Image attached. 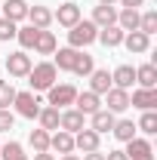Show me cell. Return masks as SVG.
<instances>
[{
	"instance_id": "cell-23",
	"label": "cell",
	"mask_w": 157,
	"mask_h": 160,
	"mask_svg": "<svg viewBox=\"0 0 157 160\" xmlns=\"http://www.w3.org/2000/svg\"><path fill=\"white\" fill-rule=\"evenodd\" d=\"M74 102H77V111H80V114H96L99 105H102L96 92H77V99H74Z\"/></svg>"
},
{
	"instance_id": "cell-6",
	"label": "cell",
	"mask_w": 157,
	"mask_h": 160,
	"mask_svg": "<svg viewBox=\"0 0 157 160\" xmlns=\"http://www.w3.org/2000/svg\"><path fill=\"white\" fill-rule=\"evenodd\" d=\"M123 154H126V160H154V148L145 139H129Z\"/></svg>"
},
{
	"instance_id": "cell-30",
	"label": "cell",
	"mask_w": 157,
	"mask_h": 160,
	"mask_svg": "<svg viewBox=\"0 0 157 160\" xmlns=\"http://www.w3.org/2000/svg\"><path fill=\"white\" fill-rule=\"evenodd\" d=\"M139 31H142V34H148V37L157 31V12H154V9H148L145 16H139Z\"/></svg>"
},
{
	"instance_id": "cell-22",
	"label": "cell",
	"mask_w": 157,
	"mask_h": 160,
	"mask_svg": "<svg viewBox=\"0 0 157 160\" xmlns=\"http://www.w3.org/2000/svg\"><path fill=\"white\" fill-rule=\"evenodd\" d=\"M136 83L142 86V89H154V86H157V68H154V65H142V68H136Z\"/></svg>"
},
{
	"instance_id": "cell-31",
	"label": "cell",
	"mask_w": 157,
	"mask_h": 160,
	"mask_svg": "<svg viewBox=\"0 0 157 160\" xmlns=\"http://www.w3.org/2000/svg\"><path fill=\"white\" fill-rule=\"evenodd\" d=\"M37 34H40V28H34V25H28V28H19V31H16V37H19V43L25 46V49H31V46H34Z\"/></svg>"
},
{
	"instance_id": "cell-26",
	"label": "cell",
	"mask_w": 157,
	"mask_h": 160,
	"mask_svg": "<svg viewBox=\"0 0 157 160\" xmlns=\"http://www.w3.org/2000/svg\"><path fill=\"white\" fill-rule=\"evenodd\" d=\"M117 28H123V31H139V9H120L117 12Z\"/></svg>"
},
{
	"instance_id": "cell-28",
	"label": "cell",
	"mask_w": 157,
	"mask_h": 160,
	"mask_svg": "<svg viewBox=\"0 0 157 160\" xmlns=\"http://www.w3.org/2000/svg\"><path fill=\"white\" fill-rule=\"evenodd\" d=\"M28 142H31L34 154H40V151H49V132H46V129H31Z\"/></svg>"
},
{
	"instance_id": "cell-27",
	"label": "cell",
	"mask_w": 157,
	"mask_h": 160,
	"mask_svg": "<svg viewBox=\"0 0 157 160\" xmlns=\"http://www.w3.org/2000/svg\"><path fill=\"white\" fill-rule=\"evenodd\" d=\"M111 132H114L120 142H129V139H136V123H133V120H114V129H111Z\"/></svg>"
},
{
	"instance_id": "cell-1",
	"label": "cell",
	"mask_w": 157,
	"mask_h": 160,
	"mask_svg": "<svg viewBox=\"0 0 157 160\" xmlns=\"http://www.w3.org/2000/svg\"><path fill=\"white\" fill-rule=\"evenodd\" d=\"M56 77H59V71H56L53 62H40L28 71V83H31L34 92H46L49 86H56Z\"/></svg>"
},
{
	"instance_id": "cell-17",
	"label": "cell",
	"mask_w": 157,
	"mask_h": 160,
	"mask_svg": "<svg viewBox=\"0 0 157 160\" xmlns=\"http://www.w3.org/2000/svg\"><path fill=\"white\" fill-rule=\"evenodd\" d=\"M28 19H31V25H34V28L46 31V28L53 25V12H49L46 6H28Z\"/></svg>"
},
{
	"instance_id": "cell-25",
	"label": "cell",
	"mask_w": 157,
	"mask_h": 160,
	"mask_svg": "<svg viewBox=\"0 0 157 160\" xmlns=\"http://www.w3.org/2000/svg\"><path fill=\"white\" fill-rule=\"evenodd\" d=\"M37 120H40V129H59V108H40V114H37Z\"/></svg>"
},
{
	"instance_id": "cell-39",
	"label": "cell",
	"mask_w": 157,
	"mask_h": 160,
	"mask_svg": "<svg viewBox=\"0 0 157 160\" xmlns=\"http://www.w3.org/2000/svg\"><path fill=\"white\" fill-rule=\"evenodd\" d=\"M83 160H105V154H102V151H89Z\"/></svg>"
},
{
	"instance_id": "cell-13",
	"label": "cell",
	"mask_w": 157,
	"mask_h": 160,
	"mask_svg": "<svg viewBox=\"0 0 157 160\" xmlns=\"http://www.w3.org/2000/svg\"><path fill=\"white\" fill-rule=\"evenodd\" d=\"M74 148H80L83 154H89V151H99V132H93V129H80V132H74Z\"/></svg>"
},
{
	"instance_id": "cell-5",
	"label": "cell",
	"mask_w": 157,
	"mask_h": 160,
	"mask_svg": "<svg viewBox=\"0 0 157 160\" xmlns=\"http://www.w3.org/2000/svg\"><path fill=\"white\" fill-rule=\"evenodd\" d=\"M34 65H31V56L22 49V52H13L9 59H6V71H9V77H28V71H31Z\"/></svg>"
},
{
	"instance_id": "cell-12",
	"label": "cell",
	"mask_w": 157,
	"mask_h": 160,
	"mask_svg": "<svg viewBox=\"0 0 157 160\" xmlns=\"http://www.w3.org/2000/svg\"><path fill=\"white\" fill-rule=\"evenodd\" d=\"M123 46H126L129 52H148L151 37H148V34H142V31H126V34H123Z\"/></svg>"
},
{
	"instance_id": "cell-40",
	"label": "cell",
	"mask_w": 157,
	"mask_h": 160,
	"mask_svg": "<svg viewBox=\"0 0 157 160\" xmlns=\"http://www.w3.org/2000/svg\"><path fill=\"white\" fill-rule=\"evenodd\" d=\"M34 160H56V157H53L49 151H40V154H34Z\"/></svg>"
},
{
	"instance_id": "cell-32",
	"label": "cell",
	"mask_w": 157,
	"mask_h": 160,
	"mask_svg": "<svg viewBox=\"0 0 157 160\" xmlns=\"http://www.w3.org/2000/svg\"><path fill=\"white\" fill-rule=\"evenodd\" d=\"M136 129H142L145 136H154V132H157V114H154V111H145L142 120L136 123Z\"/></svg>"
},
{
	"instance_id": "cell-37",
	"label": "cell",
	"mask_w": 157,
	"mask_h": 160,
	"mask_svg": "<svg viewBox=\"0 0 157 160\" xmlns=\"http://www.w3.org/2000/svg\"><path fill=\"white\" fill-rule=\"evenodd\" d=\"M105 160H126V154H123V151H108Z\"/></svg>"
},
{
	"instance_id": "cell-11",
	"label": "cell",
	"mask_w": 157,
	"mask_h": 160,
	"mask_svg": "<svg viewBox=\"0 0 157 160\" xmlns=\"http://www.w3.org/2000/svg\"><path fill=\"white\" fill-rule=\"evenodd\" d=\"M129 105L133 108H142V111H154L157 108V89H136L129 96Z\"/></svg>"
},
{
	"instance_id": "cell-14",
	"label": "cell",
	"mask_w": 157,
	"mask_h": 160,
	"mask_svg": "<svg viewBox=\"0 0 157 160\" xmlns=\"http://www.w3.org/2000/svg\"><path fill=\"white\" fill-rule=\"evenodd\" d=\"M93 25H96V28L117 25V9H114V6H105V3H99L96 9H93Z\"/></svg>"
},
{
	"instance_id": "cell-41",
	"label": "cell",
	"mask_w": 157,
	"mask_h": 160,
	"mask_svg": "<svg viewBox=\"0 0 157 160\" xmlns=\"http://www.w3.org/2000/svg\"><path fill=\"white\" fill-rule=\"evenodd\" d=\"M62 160H80V157H74V154H62Z\"/></svg>"
},
{
	"instance_id": "cell-4",
	"label": "cell",
	"mask_w": 157,
	"mask_h": 160,
	"mask_svg": "<svg viewBox=\"0 0 157 160\" xmlns=\"http://www.w3.org/2000/svg\"><path fill=\"white\" fill-rule=\"evenodd\" d=\"M46 92H49V105H53V108H62V105H74V99H77V86H71V83L49 86Z\"/></svg>"
},
{
	"instance_id": "cell-35",
	"label": "cell",
	"mask_w": 157,
	"mask_h": 160,
	"mask_svg": "<svg viewBox=\"0 0 157 160\" xmlns=\"http://www.w3.org/2000/svg\"><path fill=\"white\" fill-rule=\"evenodd\" d=\"M16 22H9V19H0V40H13L16 37Z\"/></svg>"
},
{
	"instance_id": "cell-9",
	"label": "cell",
	"mask_w": 157,
	"mask_h": 160,
	"mask_svg": "<svg viewBox=\"0 0 157 160\" xmlns=\"http://www.w3.org/2000/svg\"><path fill=\"white\" fill-rule=\"evenodd\" d=\"M56 56V71H74V65H77L80 59V49H74V46H65V49H59V52H53Z\"/></svg>"
},
{
	"instance_id": "cell-2",
	"label": "cell",
	"mask_w": 157,
	"mask_h": 160,
	"mask_svg": "<svg viewBox=\"0 0 157 160\" xmlns=\"http://www.w3.org/2000/svg\"><path fill=\"white\" fill-rule=\"evenodd\" d=\"M96 37H99V28L93 25V22H77V25L68 31V43H71L74 49H80V46H89Z\"/></svg>"
},
{
	"instance_id": "cell-33",
	"label": "cell",
	"mask_w": 157,
	"mask_h": 160,
	"mask_svg": "<svg viewBox=\"0 0 157 160\" xmlns=\"http://www.w3.org/2000/svg\"><path fill=\"white\" fill-rule=\"evenodd\" d=\"M93 71H96V65H93V56H86V52H80L77 65H74V74H77V77H89Z\"/></svg>"
},
{
	"instance_id": "cell-38",
	"label": "cell",
	"mask_w": 157,
	"mask_h": 160,
	"mask_svg": "<svg viewBox=\"0 0 157 160\" xmlns=\"http://www.w3.org/2000/svg\"><path fill=\"white\" fill-rule=\"evenodd\" d=\"M123 3V9H139L142 6V0H120Z\"/></svg>"
},
{
	"instance_id": "cell-42",
	"label": "cell",
	"mask_w": 157,
	"mask_h": 160,
	"mask_svg": "<svg viewBox=\"0 0 157 160\" xmlns=\"http://www.w3.org/2000/svg\"><path fill=\"white\" fill-rule=\"evenodd\" d=\"M102 3H105V6H114V0H102Z\"/></svg>"
},
{
	"instance_id": "cell-7",
	"label": "cell",
	"mask_w": 157,
	"mask_h": 160,
	"mask_svg": "<svg viewBox=\"0 0 157 160\" xmlns=\"http://www.w3.org/2000/svg\"><path fill=\"white\" fill-rule=\"evenodd\" d=\"M105 99H108V108H105V111H111V114H120V111L129 108V92H126V89L111 86V89L105 92Z\"/></svg>"
},
{
	"instance_id": "cell-15",
	"label": "cell",
	"mask_w": 157,
	"mask_h": 160,
	"mask_svg": "<svg viewBox=\"0 0 157 160\" xmlns=\"http://www.w3.org/2000/svg\"><path fill=\"white\" fill-rule=\"evenodd\" d=\"M133 83H136V68L133 65H120L111 74V86H117V89H129Z\"/></svg>"
},
{
	"instance_id": "cell-20",
	"label": "cell",
	"mask_w": 157,
	"mask_h": 160,
	"mask_svg": "<svg viewBox=\"0 0 157 160\" xmlns=\"http://www.w3.org/2000/svg\"><path fill=\"white\" fill-rule=\"evenodd\" d=\"M49 148L59 151V154H71V151H74V136L65 132V129H59L56 136H49Z\"/></svg>"
},
{
	"instance_id": "cell-18",
	"label": "cell",
	"mask_w": 157,
	"mask_h": 160,
	"mask_svg": "<svg viewBox=\"0 0 157 160\" xmlns=\"http://www.w3.org/2000/svg\"><path fill=\"white\" fill-rule=\"evenodd\" d=\"M89 117H93V132H99V136L114 129V114H111V111H105V108H99L96 114H89Z\"/></svg>"
},
{
	"instance_id": "cell-34",
	"label": "cell",
	"mask_w": 157,
	"mask_h": 160,
	"mask_svg": "<svg viewBox=\"0 0 157 160\" xmlns=\"http://www.w3.org/2000/svg\"><path fill=\"white\" fill-rule=\"evenodd\" d=\"M13 99H16V89H13V83H9V80H0V108H3V111H9Z\"/></svg>"
},
{
	"instance_id": "cell-3",
	"label": "cell",
	"mask_w": 157,
	"mask_h": 160,
	"mask_svg": "<svg viewBox=\"0 0 157 160\" xmlns=\"http://www.w3.org/2000/svg\"><path fill=\"white\" fill-rule=\"evenodd\" d=\"M13 105H16V111H19L22 117H28V120H34L40 114V102H37L34 92H16Z\"/></svg>"
},
{
	"instance_id": "cell-29",
	"label": "cell",
	"mask_w": 157,
	"mask_h": 160,
	"mask_svg": "<svg viewBox=\"0 0 157 160\" xmlns=\"http://www.w3.org/2000/svg\"><path fill=\"white\" fill-rule=\"evenodd\" d=\"M0 154H3V160H31L19 142H6V145L0 148Z\"/></svg>"
},
{
	"instance_id": "cell-19",
	"label": "cell",
	"mask_w": 157,
	"mask_h": 160,
	"mask_svg": "<svg viewBox=\"0 0 157 160\" xmlns=\"http://www.w3.org/2000/svg\"><path fill=\"white\" fill-rule=\"evenodd\" d=\"M123 34H126L123 28H117V25H108V28H102V31H99V37H96V40H102L108 49H114V46H120V43H123Z\"/></svg>"
},
{
	"instance_id": "cell-36",
	"label": "cell",
	"mask_w": 157,
	"mask_h": 160,
	"mask_svg": "<svg viewBox=\"0 0 157 160\" xmlns=\"http://www.w3.org/2000/svg\"><path fill=\"white\" fill-rule=\"evenodd\" d=\"M13 123H16V117H13L9 111H3V108H0V132H9V129H13Z\"/></svg>"
},
{
	"instance_id": "cell-10",
	"label": "cell",
	"mask_w": 157,
	"mask_h": 160,
	"mask_svg": "<svg viewBox=\"0 0 157 160\" xmlns=\"http://www.w3.org/2000/svg\"><path fill=\"white\" fill-rule=\"evenodd\" d=\"M53 19L59 22L62 28H74V25L80 22V6H77V3H62L59 12H56Z\"/></svg>"
},
{
	"instance_id": "cell-24",
	"label": "cell",
	"mask_w": 157,
	"mask_h": 160,
	"mask_svg": "<svg viewBox=\"0 0 157 160\" xmlns=\"http://www.w3.org/2000/svg\"><path fill=\"white\" fill-rule=\"evenodd\" d=\"M34 49H37L40 56H53L56 52V34L53 31H40L37 40H34Z\"/></svg>"
},
{
	"instance_id": "cell-8",
	"label": "cell",
	"mask_w": 157,
	"mask_h": 160,
	"mask_svg": "<svg viewBox=\"0 0 157 160\" xmlns=\"http://www.w3.org/2000/svg\"><path fill=\"white\" fill-rule=\"evenodd\" d=\"M83 117H86V114H80L77 108H68V111H62V114H59V126L65 129V132L74 136V132L83 129Z\"/></svg>"
},
{
	"instance_id": "cell-16",
	"label": "cell",
	"mask_w": 157,
	"mask_h": 160,
	"mask_svg": "<svg viewBox=\"0 0 157 160\" xmlns=\"http://www.w3.org/2000/svg\"><path fill=\"white\" fill-rule=\"evenodd\" d=\"M3 19H9V22L28 19V3L25 0H6L3 3Z\"/></svg>"
},
{
	"instance_id": "cell-21",
	"label": "cell",
	"mask_w": 157,
	"mask_h": 160,
	"mask_svg": "<svg viewBox=\"0 0 157 160\" xmlns=\"http://www.w3.org/2000/svg\"><path fill=\"white\" fill-rule=\"evenodd\" d=\"M108 89H111V74H108V71H93V74H89V92L105 96Z\"/></svg>"
}]
</instances>
